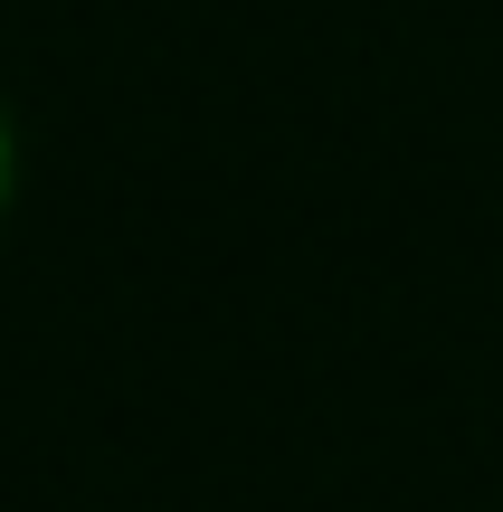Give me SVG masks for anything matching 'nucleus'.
Returning <instances> with one entry per match:
<instances>
[{
    "label": "nucleus",
    "mask_w": 503,
    "mask_h": 512,
    "mask_svg": "<svg viewBox=\"0 0 503 512\" xmlns=\"http://www.w3.org/2000/svg\"><path fill=\"white\" fill-rule=\"evenodd\" d=\"M0 190H10V143H0Z\"/></svg>",
    "instance_id": "nucleus-1"
}]
</instances>
